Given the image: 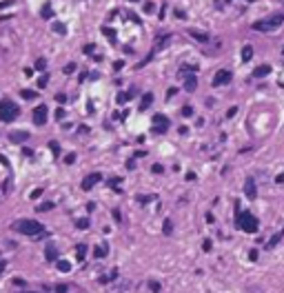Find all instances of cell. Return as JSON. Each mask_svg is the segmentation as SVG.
Instances as JSON below:
<instances>
[{"label":"cell","instance_id":"obj_1","mask_svg":"<svg viewBox=\"0 0 284 293\" xmlns=\"http://www.w3.org/2000/svg\"><path fill=\"white\" fill-rule=\"evenodd\" d=\"M235 224H238V229L247 231V233H255L260 229V222L255 220V215L249 211H240V209H238V222Z\"/></svg>","mask_w":284,"mask_h":293},{"label":"cell","instance_id":"obj_2","mask_svg":"<svg viewBox=\"0 0 284 293\" xmlns=\"http://www.w3.org/2000/svg\"><path fill=\"white\" fill-rule=\"evenodd\" d=\"M13 229L18 233H25V235H40L44 231V226L40 222H36V220H18L13 224Z\"/></svg>","mask_w":284,"mask_h":293},{"label":"cell","instance_id":"obj_3","mask_svg":"<svg viewBox=\"0 0 284 293\" xmlns=\"http://www.w3.org/2000/svg\"><path fill=\"white\" fill-rule=\"evenodd\" d=\"M282 22H284V16H282V13H275V16L264 18V20L253 22V29H255V31H271V29H278Z\"/></svg>","mask_w":284,"mask_h":293},{"label":"cell","instance_id":"obj_4","mask_svg":"<svg viewBox=\"0 0 284 293\" xmlns=\"http://www.w3.org/2000/svg\"><path fill=\"white\" fill-rule=\"evenodd\" d=\"M18 113H20V109H18L16 102L0 100V120H2V122H13L18 118Z\"/></svg>","mask_w":284,"mask_h":293},{"label":"cell","instance_id":"obj_5","mask_svg":"<svg viewBox=\"0 0 284 293\" xmlns=\"http://www.w3.org/2000/svg\"><path fill=\"white\" fill-rule=\"evenodd\" d=\"M44 122H47V107H44V105H38V107L33 109V125L42 127Z\"/></svg>","mask_w":284,"mask_h":293},{"label":"cell","instance_id":"obj_6","mask_svg":"<svg viewBox=\"0 0 284 293\" xmlns=\"http://www.w3.org/2000/svg\"><path fill=\"white\" fill-rule=\"evenodd\" d=\"M100 180H102V173H89V175L82 180V189H84V191H91V189L96 187Z\"/></svg>","mask_w":284,"mask_h":293},{"label":"cell","instance_id":"obj_7","mask_svg":"<svg viewBox=\"0 0 284 293\" xmlns=\"http://www.w3.org/2000/svg\"><path fill=\"white\" fill-rule=\"evenodd\" d=\"M231 82V71L229 69H222V71H217L215 73V78H213V87H220V84H229Z\"/></svg>","mask_w":284,"mask_h":293},{"label":"cell","instance_id":"obj_8","mask_svg":"<svg viewBox=\"0 0 284 293\" xmlns=\"http://www.w3.org/2000/svg\"><path fill=\"white\" fill-rule=\"evenodd\" d=\"M151 122H153V127H160V129H169V118L162 116V113H155L153 118H151Z\"/></svg>","mask_w":284,"mask_h":293},{"label":"cell","instance_id":"obj_9","mask_svg":"<svg viewBox=\"0 0 284 293\" xmlns=\"http://www.w3.org/2000/svg\"><path fill=\"white\" fill-rule=\"evenodd\" d=\"M244 193H247L249 200H255L258 191H255V182H253V178H247V184H244Z\"/></svg>","mask_w":284,"mask_h":293},{"label":"cell","instance_id":"obj_10","mask_svg":"<svg viewBox=\"0 0 284 293\" xmlns=\"http://www.w3.org/2000/svg\"><path fill=\"white\" fill-rule=\"evenodd\" d=\"M44 258L49 260V262H56V258H58V251H56V244H53V242H47V247H44Z\"/></svg>","mask_w":284,"mask_h":293},{"label":"cell","instance_id":"obj_11","mask_svg":"<svg viewBox=\"0 0 284 293\" xmlns=\"http://www.w3.org/2000/svg\"><path fill=\"white\" fill-rule=\"evenodd\" d=\"M27 138H29V133H25V131H13V133H9V142L20 145V142H25Z\"/></svg>","mask_w":284,"mask_h":293},{"label":"cell","instance_id":"obj_12","mask_svg":"<svg viewBox=\"0 0 284 293\" xmlns=\"http://www.w3.org/2000/svg\"><path fill=\"white\" fill-rule=\"evenodd\" d=\"M151 102H153V93H144V96H142V100H140V111H147L149 107H151Z\"/></svg>","mask_w":284,"mask_h":293},{"label":"cell","instance_id":"obj_13","mask_svg":"<svg viewBox=\"0 0 284 293\" xmlns=\"http://www.w3.org/2000/svg\"><path fill=\"white\" fill-rule=\"evenodd\" d=\"M269 73H271V67H269V64H260V67L253 71V78H264V75H269Z\"/></svg>","mask_w":284,"mask_h":293},{"label":"cell","instance_id":"obj_14","mask_svg":"<svg viewBox=\"0 0 284 293\" xmlns=\"http://www.w3.org/2000/svg\"><path fill=\"white\" fill-rule=\"evenodd\" d=\"M184 89H186L189 93L198 89V80H195V75H186V80H184Z\"/></svg>","mask_w":284,"mask_h":293},{"label":"cell","instance_id":"obj_15","mask_svg":"<svg viewBox=\"0 0 284 293\" xmlns=\"http://www.w3.org/2000/svg\"><path fill=\"white\" fill-rule=\"evenodd\" d=\"M107 251H109V247H107V242L105 244H100V247H96V249H93V258H105L107 256Z\"/></svg>","mask_w":284,"mask_h":293},{"label":"cell","instance_id":"obj_16","mask_svg":"<svg viewBox=\"0 0 284 293\" xmlns=\"http://www.w3.org/2000/svg\"><path fill=\"white\" fill-rule=\"evenodd\" d=\"M253 58V47L251 44H244L242 47V62H249Z\"/></svg>","mask_w":284,"mask_h":293},{"label":"cell","instance_id":"obj_17","mask_svg":"<svg viewBox=\"0 0 284 293\" xmlns=\"http://www.w3.org/2000/svg\"><path fill=\"white\" fill-rule=\"evenodd\" d=\"M189 33H191L198 42H206V33H200V31H193V29H189Z\"/></svg>","mask_w":284,"mask_h":293},{"label":"cell","instance_id":"obj_18","mask_svg":"<svg viewBox=\"0 0 284 293\" xmlns=\"http://www.w3.org/2000/svg\"><path fill=\"white\" fill-rule=\"evenodd\" d=\"M75 256H78V260H84V256H87V244H80V247L75 249Z\"/></svg>","mask_w":284,"mask_h":293},{"label":"cell","instance_id":"obj_19","mask_svg":"<svg viewBox=\"0 0 284 293\" xmlns=\"http://www.w3.org/2000/svg\"><path fill=\"white\" fill-rule=\"evenodd\" d=\"M20 96H22L25 100H33V98H36V91H31V89H25V91H20Z\"/></svg>","mask_w":284,"mask_h":293},{"label":"cell","instance_id":"obj_20","mask_svg":"<svg viewBox=\"0 0 284 293\" xmlns=\"http://www.w3.org/2000/svg\"><path fill=\"white\" fill-rule=\"evenodd\" d=\"M75 226H78V229H87V226H89V220H87V218H82V220L75 222Z\"/></svg>","mask_w":284,"mask_h":293},{"label":"cell","instance_id":"obj_21","mask_svg":"<svg viewBox=\"0 0 284 293\" xmlns=\"http://www.w3.org/2000/svg\"><path fill=\"white\" fill-rule=\"evenodd\" d=\"M102 33H105L107 38H111V40H116V33H113V29H109V27H105V29H102Z\"/></svg>","mask_w":284,"mask_h":293},{"label":"cell","instance_id":"obj_22","mask_svg":"<svg viewBox=\"0 0 284 293\" xmlns=\"http://www.w3.org/2000/svg\"><path fill=\"white\" fill-rule=\"evenodd\" d=\"M149 289L153 291V293H160V284H158L155 280H151V282H149Z\"/></svg>","mask_w":284,"mask_h":293},{"label":"cell","instance_id":"obj_23","mask_svg":"<svg viewBox=\"0 0 284 293\" xmlns=\"http://www.w3.org/2000/svg\"><path fill=\"white\" fill-rule=\"evenodd\" d=\"M51 206H53L51 202H42V204H38V211H49Z\"/></svg>","mask_w":284,"mask_h":293},{"label":"cell","instance_id":"obj_24","mask_svg":"<svg viewBox=\"0 0 284 293\" xmlns=\"http://www.w3.org/2000/svg\"><path fill=\"white\" fill-rule=\"evenodd\" d=\"M116 278H118V271H111L109 276H105V278H102V282H109V280H116Z\"/></svg>","mask_w":284,"mask_h":293},{"label":"cell","instance_id":"obj_25","mask_svg":"<svg viewBox=\"0 0 284 293\" xmlns=\"http://www.w3.org/2000/svg\"><path fill=\"white\" fill-rule=\"evenodd\" d=\"M75 67H78L75 62H69L67 67H64V73H73V71H75Z\"/></svg>","mask_w":284,"mask_h":293},{"label":"cell","instance_id":"obj_26","mask_svg":"<svg viewBox=\"0 0 284 293\" xmlns=\"http://www.w3.org/2000/svg\"><path fill=\"white\" fill-rule=\"evenodd\" d=\"M58 269H60V271H69L71 267H69V262H64V260H60V262H58Z\"/></svg>","mask_w":284,"mask_h":293},{"label":"cell","instance_id":"obj_27","mask_svg":"<svg viewBox=\"0 0 284 293\" xmlns=\"http://www.w3.org/2000/svg\"><path fill=\"white\" fill-rule=\"evenodd\" d=\"M151 133H155V136H162V133H167V129H160V127H151Z\"/></svg>","mask_w":284,"mask_h":293},{"label":"cell","instance_id":"obj_28","mask_svg":"<svg viewBox=\"0 0 284 293\" xmlns=\"http://www.w3.org/2000/svg\"><path fill=\"white\" fill-rule=\"evenodd\" d=\"M153 11H155L153 2H147V5H144V13H153Z\"/></svg>","mask_w":284,"mask_h":293},{"label":"cell","instance_id":"obj_29","mask_svg":"<svg viewBox=\"0 0 284 293\" xmlns=\"http://www.w3.org/2000/svg\"><path fill=\"white\" fill-rule=\"evenodd\" d=\"M51 16H53L51 7H44V9H42V18H51Z\"/></svg>","mask_w":284,"mask_h":293},{"label":"cell","instance_id":"obj_30","mask_svg":"<svg viewBox=\"0 0 284 293\" xmlns=\"http://www.w3.org/2000/svg\"><path fill=\"white\" fill-rule=\"evenodd\" d=\"M129 100V96H127V93H120V96L116 98V102H118V105H122V102H127Z\"/></svg>","mask_w":284,"mask_h":293},{"label":"cell","instance_id":"obj_31","mask_svg":"<svg viewBox=\"0 0 284 293\" xmlns=\"http://www.w3.org/2000/svg\"><path fill=\"white\" fill-rule=\"evenodd\" d=\"M182 116H184V118L193 116V107H184V109H182Z\"/></svg>","mask_w":284,"mask_h":293},{"label":"cell","instance_id":"obj_32","mask_svg":"<svg viewBox=\"0 0 284 293\" xmlns=\"http://www.w3.org/2000/svg\"><path fill=\"white\" fill-rule=\"evenodd\" d=\"M49 147H51V151H53V156H60V147H58V142H51Z\"/></svg>","mask_w":284,"mask_h":293},{"label":"cell","instance_id":"obj_33","mask_svg":"<svg viewBox=\"0 0 284 293\" xmlns=\"http://www.w3.org/2000/svg\"><path fill=\"white\" fill-rule=\"evenodd\" d=\"M153 195H138V202H151Z\"/></svg>","mask_w":284,"mask_h":293},{"label":"cell","instance_id":"obj_34","mask_svg":"<svg viewBox=\"0 0 284 293\" xmlns=\"http://www.w3.org/2000/svg\"><path fill=\"white\" fill-rule=\"evenodd\" d=\"M175 93H178V89H175V87H169V89H167V98H173Z\"/></svg>","mask_w":284,"mask_h":293},{"label":"cell","instance_id":"obj_35","mask_svg":"<svg viewBox=\"0 0 284 293\" xmlns=\"http://www.w3.org/2000/svg\"><path fill=\"white\" fill-rule=\"evenodd\" d=\"M73 160H75V153H67V156H64V162H67V164H71Z\"/></svg>","mask_w":284,"mask_h":293},{"label":"cell","instance_id":"obj_36","mask_svg":"<svg viewBox=\"0 0 284 293\" xmlns=\"http://www.w3.org/2000/svg\"><path fill=\"white\" fill-rule=\"evenodd\" d=\"M16 2V0H2V2H0V9H5V7H11Z\"/></svg>","mask_w":284,"mask_h":293},{"label":"cell","instance_id":"obj_37","mask_svg":"<svg viewBox=\"0 0 284 293\" xmlns=\"http://www.w3.org/2000/svg\"><path fill=\"white\" fill-rule=\"evenodd\" d=\"M278 242H280V235H273V238H271V242H269V249H271V247H275Z\"/></svg>","mask_w":284,"mask_h":293},{"label":"cell","instance_id":"obj_38","mask_svg":"<svg viewBox=\"0 0 284 293\" xmlns=\"http://www.w3.org/2000/svg\"><path fill=\"white\" fill-rule=\"evenodd\" d=\"M44 67H47V62H44V60H38V62H36V69H38V71H42Z\"/></svg>","mask_w":284,"mask_h":293},{"label":"cell","instance_id":"obj_39","mask_svg":"<svg viewBox=\"0 0 284 293\" xmlns=\"http://www.w3.org/2000/svg\"><path fill=\"white\" fill-rule=\"evenodd\" d=\"M235 113H238V107H231L229 111H226V118H233V116H235Z\"/></svg>","mask_w":284,"mask_h":293},{"label":"cell","instance_id":"obj_40","mask_svg":"<svg viewBox=\"0 0 284 293\" xmlns=\"http://www.w3.org/2000/svg\"><path fill=\"white\" fill-rule=\"evenodd\" d=\"M175 18H180V20H182V18H186V13L182 11V9H175Z\"/></svg>","mask_w":284,"mask_h":293},{"label":"cell","instance_id":"obj_41","mask_svg":"<svg viewBox=\"0 0 284 293\" xmlns=\"http://www.w3.org/2000/svg\"><path fill=\"white\" fill-rule=\"evenodd\" d=\"M171 229H173V224L167 220V222H164V233H171Z\"/></svg>","mask_w":284,"mask_h":293},{"label":"cell","instance_id":"obj_42","mask_svg":"<svg viewBox=\"0 0 284 293\" xmlns=\"http://www.w3.org/2000/svg\"><path fill=\"white\" fill-rule=\"evenodd\" d=\"M42 195V189H36V191H31V198H33V200H36V198H40Z\"/></svg>","mask_w":284,"mask_h":293},{"label":"cell","instance_id":"obj_43","mask_svg":"<svg viewBox=\"0 0 284 293\" xmlns=\"http://www.w3.org/2000/svg\"><path fill=\"white\" fill-rule=\"evenodd\" d=\"M38 87H47V75H42V78L38 80Z\"/></svg>","mask_w":284,"mask_h":293},{"label":"cell","instance_id":"obj_44","mask_svg":"<svg viewBox=\"0 0 284 293\" xmlns=\"http://www.w3.org/2000/svg\"><path fill=\"white\" fill-rule=\"evenodd\" d=\"M202 249L209 251V249H211V240H204V242H202Z\"/></svg>","mask_w":284,"mask_h":293},{"label":"cell","instance_id":"obj_45","mask_svg":"<svg viewBox=\"0 0 284 293\" xmlns=\"http://www.w3.org/2000/svg\"><path fill=\"white\" fill-rule=\"evenodd\" d=\"M151 169H153V173H162V167H160V164H153Z\"/></svg>","mask_w":284,"mask_h":293},{"label":"cell","instance_id":"obj_46","mask_svg":"<svg viewBox=\"0 0 284 293\" xmlns=\"http://www.w3.org/2000/svg\"><path fill=\"white\" fill-rule=\"evenodd\" d=\"M56 27V31H58V33H64V25H53Z\"/></svg>","mask_w":284,"mask_h":293},{"label":"cell","instance_id":"obj_47","mask_svg":"<svg viewBox=\"0 0 284 293\" xmlns=\"http://www.w3.org/2000/svg\"><path fill=\"white\" fill-rule=\"evenodd\" d=\"M56 118H58V120H62V118H64V111H62V109H58V111H56Z\"/></svg>","mask_w":284,"mask_h":293},{"label":"cell","instance_id":"obj_48","mask_svg":"<svg viewBox=\"0 0 284 293\" xmlns=\"http://www.w3.org/2000/svg\"><path fill=\"white\" fill-rule=\"evenodd\" d=\"M56 100H58V102H64V100H67V96H64V93H58V96H56Z\"/></svg>","mask_w":284,"mask_h":293},{"label":"cell","instance_id":"obj_49","mask_svg":"<svg viewBox=\"0 0 284 293\" xmlns=\"http://www.w3.org/2000/svg\"><path fill=\"white\" fill-rule=\"evenodd\" d=\"M56 291H58V293H67V287L60 284V287H56Z\"/></svg>","mask_w":284,"mask_h":293},{"label":"cell","instance_id":"obj_50","mask_svg":"<svg viewBox=\"0 0 284 293\" xmlns=\"http://www.w3.org/2000/svg\"><path fill=\"white\" fill-rule=\"evenodd\" d=\"M84 53H93V44H87V47H84Z\"/></svg>","mask_w":284,"mask_h":293},{"label":"cell","instance_id":"obj_51","mask_svg":"<svg viewBox=\"0 0 284 293\" xmlns=\"http://www.w3.org/2000/svg\"><path fill=\"white\" fill-rule=\"evenodd\" d=\"M113 69H116V71H118V69H122V60H118V62H113Z\"/></svg>","mask_w":284,"mask_h":293},{"label":"cell","instance_id":"obj_52","mask_svg":"<svg viewBox=\"0 0 284 293\" xmlns=\"http://www.w3.org/2000/svg\"><path fill=\"white\" fill-rule=\"evenodd\" d=\"M87 131H89V127H84V125H82V127H78V133H87Z\"/></svg>","mask_w":284,"mask_h":293},{"label":"cell","instance_id":"obj_53","mask_svg":"<svg viewBox=\"0 0 284 293\" xmlns=\"http://www.w3.org/2000/svg\"><path fill=\"white\" fill-rule=\"evenodd\" d=\"M275 182H278V184H282V182H284V173H280V175L275 178Z\"/></svg>","mask_w":284,"mask_h":293},{"label":"cell","instance_id":"obj_54","mask_svg":"<svg viewBox=\"0 0 284 293\" xmlns=\"http://www.w3.org/2000/svg\"><path fill=\"white\" fill-rule=\"evenodd\" d=\"M129 2H138V0H129Z\"/></svg>","mask_w":284,"mask_h":293},{"label":"cell","instance_id":"obj_55","mask_svg":"<svg viewBox=\"0 0 284 293\" xmlns=\"http://www.w3.org/2000/svg\"><path fill=\"white\" fill-rule=\"evenodd\" d=\"M0 271H2V264H0Z\"/></svg>","mask_w":284,"mask_h":293},{"label":"cell","instance_id":"obj_56","mask_svg":"<svg viewBox=\"0 0 284 293\" xmlns=\"http://www.w3.org/2000/svg\"><path fill=\"white\" fill-rule=\"evenodd\" d=\"M282 233H284V231H282Z\"/></svg>","mask_w":284,"mask_h":293}]
</instances>
